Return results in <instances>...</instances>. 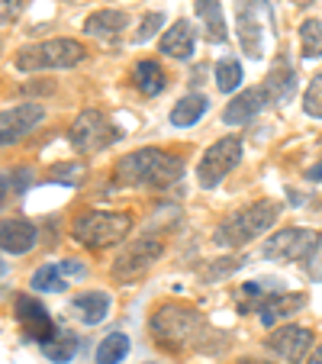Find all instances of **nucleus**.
<instances>
[{
    "instance_id": "1",
    "label": "nucleus",
    "mask_w": 322,
    "mask_h": 364,
    "mask_svg": "<svg viewBox=\"0 0 322 364\" xmlns=\"http://www.w3.org/2000/svg\"><path fill=\"white\" fill-rule=\"evenodd\" d=\"M149 336L155 338L158 348L165 351H184V348H203V338L216 336L206 326L203 313L184 300H161L149 316Z\"/></svg>"
},
{
    "instance_id": "2",
    "label": "nucleus",
    "mask_w": 322,
    "mask_h": 364,
    "mask_svg": "<svg viewBox=\"0 0 322 364\" xmlns=\"http://www.w3.org/2000/svg\"><path fill=\"white\" fill-rule=\"evenodd\" d=\"M113 178L123 187H151V191H168L184 178V159L165 149H139L117 161Z\"/></svg>"
},
{
    "instance_id": "3",
    "label": "nucleus",
    "mask_w": 322,
    "mask_h": 364,
    "mask_svg": "<svg viewBox=\"0 0 322 364\" xmlns=\"http://www.w3.org/2000/svg\"><path fill=\"white\" fill-rule=\"evenodd\" d=\"M284 206L277 200H254V203L232 210L226 220L220 223V229L213 232V242L220 248H245L248 242H254L258 235H264L267 229L281 220Z\"/></svg>"
},
{
    "instance_id": "4",
    "label": "nucleus",
    "mask_w": 322,
    "mask_h": 364,
    "mask_svg": "<svg viewBox=\"0 0 322 364\" xmlns=\"http://www.w3.org/2000/svg\"><path fill=\"white\" fill-rule=\"evenodd\" d=\"M68 232L77 245L100 252V248L123 242L132 232V213H126V210H81L71 220Z\"/></svg>"
},
{
    "instance_id": "5",
    "label": "nucleus",
    "mask_w": 322,
    "mask_h": 364,
    "mask_svg": "<svg viewBox=\"0 0 322 364\" xmlns=\"http://www.w3.org/2000/svg\"><path fill=\"white\" fill-rule=\"evenodd\" d=\"M87 58V46L77 39H45V42H33V46H23L16 52L14 65L16 71H48V68H75Z\"/></svg>"
},
{
    "instance_id": "6",
    "label": "nucleus",
    "mask_w": 322,
    "mask_h": 364,
    "mask_svg": "<svg viewBox=\"0 0 322 364\" xmlns=\"http://www.w3.org/2000/svg\"><path fill=\"white\" fill-rule=\"evenodd\" d=\"M235 29L242 52L252 62H261L267 48V29H274L271 0H235Z\"/></svg>"
},
{
    "instance_id": "7",
    "label": "nucleus",
    "mask_w": 322,
    "mask_h": 364,
    "mask_svg": "<svg viewBox=\"0 0 322 364\" xmlns=\"http://www.w3.org/2000/svg\"><path fill=\"white\" fill-rule=\"evenodd\" d=\"M119 136H123V132L110 123L107 113L97 110V107L81 110L68 126V142L77 155H100V151L110 149Z\"/></svg>"
},
{
    "instance_id": "8",
    "label": "nucleus",
    "mask_w": 322,
    "mask_h": 364,
    "mask_svg": "<svg viewBox=\"0 0 322 364\" xmlns=\"http://www.w3.org/2000/svg\"><path fill=\"white\" fill-rule=\"evenodd\" d=\"M161 255H165V239H161V235H158V232L139 235V239H132L129 245L117 255V262H113V268H110L113 281H117V284L139 281V277H142L145 271H149L151 264L161 258Z\"/></svg>"
},
{
    "instance_id": "9",
    "label": "nucleus",
    "mask_w": 322,
    "mask_h": 364,
    "mask_svg": "<svg viewBox=\"0 0 322 364\" xmlns=\"http://www.w3.org/2000/svg\"><path fill=\"white\" fill-rule=\"evenodd\" d=\"M322 248V235L316 229H306V226H287L281 232H274L271 239L264 242V258L271 262H300L306 264L309 258H316V252Z\"/></svg>"
},
{
    "instance_id": "10",
    "label": "nucleus",
    "mask_w": 322,
    "mask_h": 364,
    "mask_svg": "<svg viewBox=\"0 0 322 364\" xmlns=\"http://www.w3.org/2000/svg\"><path fill=\"white\" fill-rule=\"evenodd\" d=\"M239 161H242V139L239 136H222L220 142H213L197 165L200 187H206V191L220 187L222 181H226V174L239 168Z\"/></svg>"
},
{
    "instance_id": "11",
    "label": "nucleus",
    "mask_w": 322,
    "mask_h": 364,
    "mask_svg": "<svg viewBox=\"0 0 322 364\" xmlns=\"http://www.w3.org/2000/svg\"><path fill=\"white\" fill-rule=\"evenodd\" d=\"M14 316H16V326H20L23 338H29V342H36V345H48L58 336V329H55V323H52V316H48L45 303L33 294H16L14 296Z\"/></svg>"
},
{
    "instance_id": "12",
    "label": "nucleus",
    "mask_w": 322,
    "mask_h": 364,
    "mask_svg": "<svg viewBox=\"0 0 322 364\" xmlns=\"http://www.w3.org/2000/svg\"><path fill=\"white\" fill-rule=\"evenodd\" d=\"M264 348L274 351L277 358H284L287 364H300L303 358H306L309 348H316L313 345V329H306V326H281V329H274L271 336L264 338Z\"/></svg>"
},
{
    "instance_id": "13",
    "label": "nucleus",
    "mask_w": 322,
    "mask_h": 364,
    "mask_svg": "<svg viewBox=\"0 0 322 364\" xmlns=\"http://www.w3.org/2000/svg\"><path fill=\"white\" fill-rule=\"evenodd\" d=\"M45 119V107L42 103H20V107H7L0 113V142L14 145L20 142L26 132H33L36 126Z\"/></svg>"
},
{
    "instance_id": "14",
    "label": "nucleus",
    "mask_w": 322,
    "mask_h": 364,
    "mask_svg": "<svg viewBox=\"0 0 322 364\" xmlns=\"http://www.w3.org/2000/svg\"><path fill=\"white\" fill-rule=\"evenodd\" d=\"M306 306V294H296V290H277V294H264L258 303H252V306H242V313H248V309H254L261 319V326H274L281 323V319L294 316L296 309Z\"/></svg>"
},
{
    "instance_id": "15",
    "label": "nucleus",
    "mask_w": 322,
    "mask_h": 364,
    "mask_svg": "<svg viewBox=\"0 0 322 364\" xmlns=\"http://www.w3.org/2000/svg\"><path fill=\"white\" fill-rule=\"evenodd\" d=\"M267 107H274V103H271V94H267L264 84L248 87V90H242V94H235L232 100H229V107L222 110V123L226 126H245V123H252L258 113H264Z\"/></svg>"
},
{
    "instance_id": "16",
    "label": "nucleus",
    "mask_w": 322,
    "mask_h": 364,
    "mask_svg": "<svg viewBox=\"0 0 322 364\" xmlns=\"http://www.w3.org/2000/svg\"><path fill=\"white\" fill-rule=\"evenodd\" d=\"M264 87H267V94H271V103H274V107H284V103L294 100L296 71H294V65H290L287 55H281L274 65H271V71H267V77H264Z\"/></svg>"
},
{
    "instance_id": "17",
    "label": "nucleus",
    "mask_w": 322,
    "mask_h": 364,
    "mask_svg": "<svg viewBox=\"0 0 322 364\" xmlns=\"http://www.w3.org/2000/svg\"><path fill=\"white\" fill-rule=\"evenodd\" d=\"M158 48H161V55H171V58H178V62H187V58H193V52H197V33H193V26L187 20H178L165 29Z\"/></svg>"
},
{
    "instance_id": "18",
    "label": "nucleus",
    "mask_w": 322,
    "mask_h": 364,
    "mask_svg": "<svg viewBox=\"0 0 322 364\" xmlns=\"http://www.w3.org/2000/svg\"><path fill=\"white\" fill-rule=\"evenodd\" d=\"M36 242H39V229L29 220H4V226H0L4 255H26Z\"/></svg>"
},
{
    "instance_id": "19",
    "label": "nucleus",
    "mask_w": 322,
    "mask_h": 364,
    "mask_svg": "<svg viewBox=\"0 0 322 364\" xmlns=\"http://www.w3.org/2000/svg\"><path fill=\"white\" fill-rule=\"evenodd\" d=\"M129 26V14L126 10H97L84 20V33L94 39H117L123 29Z\"/></svg>"
},
{
    "instance_id": "20",
    "label": "nucleus",
    "mask_w": 322,
    "mask_h": 364,
    "mask_svg": "<svg viewBox=\"0 0 322 364\" xmlns=\"http://www.w3.org/2000/svg\"><path fill=\"white\" fill-rule=\"evenodd\" d=\"M132 87L142 97H158L168 87V77H165V71H161V65L151 62V58L136 62V68H132Z\"/></svg>"
},
{
    "instance_id": "21",
    "label": "nucleus",
    "mask_w": 322,
    "mask_h": 364,
    "mask_svg": "<svg viewBox=\"0 0 322 364\" xmlns=\"http://www.w3.org/2000/svg\"><path fill=\"white\" fill-rule=\"evenodd\" d=\"M75 309L81 313L84 326H100L103 319L110 316V294L103 290H87V294L75 296Z\"/></svg>"
},
{
    "instance_id": "22",
    "label": "nucleus",
    "mask_w": 322,
    "mask_h": 364,
    "mask_svg": "<svg viewBox=\"0 0 322 364\" xmlns=\"http://www.w3.org/2000/svg\"><path fill=\"white\" fill-rule=\"evenodd\" d=\"M206 110H210V100H206L203 94L181 97V100L171 107V126H178V129H187V126L200 123V119L206 117Z\"/></svg>"
},
{
    "instance_id": "23",
    "label": "nucleus",
    "mask_w": 322,
    "mask_h": 364,
    "mask_svg": "<svg viewBox=\"0 0 322 364\" xmlns=\"http://www.w3.org/2000/svg\"><path fill=\"white\" fill-rule=\"evenodd\" d=\"M193 10H197V20L203 23L206 36L213 42H226V16H222V4L220 0H193Z\"/></svg>"
},
{
    "instance_id": "24",
    "label": "nucleus",
    "mask_w": 322,
    "mask_h": 364,
    "mask_svg": "<svg viewBox=\"0 0 322 364\" xmlns=\"http://www.w3.org/2000/svg\"><path fill=\"white\" fill-rule=\"evenodd\" d=\"M300 52L306 62L322 58V20L306 16V20L300 23Z\"/></svg>"
},
{
    "instance_id": "25",
    "label": "nucleus",
    "mask_w": 322,
    "mask_h": 364,
    "mask_svg": "<svg viewBox=\"0 0 322 364\" xmlns=\"http://www.w3.org/2000/svg\"><path fill=\"white\" fill-rule=\"evenodd\" d=\"M126 355H129V336L126 332H110V336L97 345L94 358H97V364H119Z\"/></svg>"
},
{
    "instance_id": "26",
    "label": "nucleus",
    "mask_w": 322,
    "mask_h": 364,
    "mask_svg": "<svg viewBox=\"0 0 322 364\" xmlns=\"http://www.w3.org/2000/svg\"><path fill=\"white\" fill-rule=\"evenodd\" d=\"M77 345L81 342H77L75 332H58L48 345H42V355H45L48 361H55V364H68L71 358L77 355Z\"/></svg>"
},
{
    "instance_id": "27",
    "label": "nucleus",
    "mask_w": 322,
    "mask_h": 364,
    "mask_svg": "<svg viewBox=\"0 0 322 364\" xmlns=\"http://www.w3.org/2000/svg\"><path fill=\"white\" fill-rule=\"evenodd\" d=\"M84 161H55V165L48 168V174H45V181L48 184H65V187H77L81 184V178H84Z\"/></svg>"
},
{
    "instance_id": "28",
    "label": "nucleus",
    "mask_w": 322,
    "mask_h": 364,
    "mask_svg": "<svg viewBox=\"0 0 322 364\" xmlns=\"http://www.w3.org/2000/svg\"><path fill=\"white\" fill-rule=\"evenodd\" d=\"M29 287H33L36 294H58V290H65L62 268H58V264H42V268L29 277Z\"/></svg>"
},
{
    "instance_id": "29",
    "label": "nucleus",
    "mask_w": 322,
    "mask_h": 364,
    "mask_svg": "<svg viewBox=\"0 0 322 364\" xmlns=\"http://www.w3.org/2000/svg\"><path fill=\"white\" fill-rule=\"evenodd\" d=\"M239 84H242L239 58H222V62L216 65V87H220L222 94H232V90H239Z\"/></svg>"
},
{
    "instance_id": "30",
    "label": "nucleus",
    "mask_w": 322,
    "mask_h": 364,
    "mask_svg": "<svg viewBox=\"0 0 322 364\" xmlns=\"http://www.w3.org/2000/svg\"><path fill=\"white\" fill-rule=\"evenodd\" d=\"M303 113L313 119H322V71H316L306 94H303Z\"/></svg>"
},
{
    "instance_id": "31",
    "label": "nucleus",
    "mask_w": 322,
    "mask_h": 364,
    "mask_svg": "<svg viewBox=\"0 0 322 364\" xmlns=\"http://www.w3.org/2000/svg\"><path fill=\"white\" fill-rule=\"evenodd\" d=\"M161 26H165V16L151 10V14H145V16H142V23H139V29H136V36H132V39H136L139 46H142V42H149Z\"/></svg>"
},
{
    "instance_id": "32",
    "label": "nucleus",
    "mask_w": 322,
    "mask_h": 364,
    "mask_svg": "<svg viewBox=\"0 0 322 364\" xmlns=\"http://www.w3.org/2000/svg\"><path fill=\"white\" fill-rule=\"evenodd\" d=\"M242 262L245 258H226V264H210V268L203 271V281H216V277H226V274H232V271H239L242 268Z\"/></svg>"
},
{
    "instance_id": "33",
    "label": "nucleus",
    "mask_w": 322,
    "mask_h": 364,
    "mask_svg": "<svg viewBox=\"0 0 322 364\" xmlns=\"http://www.w3.org/2000/svg\"><path fill=\"white\" fill-rule=\"evenodd\" d=\"M10 181H14V187H16V193H26L29 187H33V181H36V174L29 171V168H16L14 174H10Z\"/></svg>"
},
{
    "instance_id": "34",
    "label": "nucleus",
    "mask_w": 322,
    "mask_h": 364,
    "mask_svg": "<svg viewBox=\"0 0 322 364\" xmlns=\"http://www.w3.org/2000/svg\"><path fill=\"white\" fill-rule=\"evenodd\" d=\"M20 10H23V0H4V26H10L20 16Z\"/></svg>"
},
{
    "instance_id": "35",
    "label": "nucleus",
    "mask_w": 322,
    "mask_h": 364,
    "mask_svg": "<svg viewBox=\"0 0 322 364\" xmlns=\"http://www.w3.org/2000/svg\"><path fill=\"white\" fill-rule=\"evenodd\" d=\"M58 268H62L65 274H84V271H87V268H84L81 262H75V258H65V262L58 264Z\"/></svg>"
},
{
    "instance_id": "36",
    "label": "nucleus",
    "mask_w": 322,
    "mask_h": 364,
    "mask_svg": "<svg viewBox=\"0 0 322 364\" xmlns=\"http://www.w3.org/2000/svg\"><path fill=\"white\" fill-rule=\"evenodd\" d=\"M306 181H313V184H316V181H322V161H319L316 168H309V171H306Z\"/></svg>"
},
{
    "instance_id": "37",
    "label": "nucleus",
    "mask_w": 322,
    "mask_h": 364,
    "mask_svg": "<svg viewBox=\"0 0 322 364\" xmlns=\"http://www.w3.org/2000/svg\"><path fill=\"white\" fill-rule=\"evenodd\" d=\"M306 364H322V342L313 348V355H309V361H306Z\"/></svg>"
},
{
    "instance_id": "38",
    "label": "nucleus",
    "mask_w": 322,
    "mask_h": 364,
    "mask_svg": "<svg viewBox=\"0 0 322 364\" xmlns=\"http://www.w3.org/2000/svg\"><path fill=\"white\" fill-rule=\"evenodd\" d=\"M235 364H271V361H261V358H242V361H235Z\"/></svg>"
}]
</instances>
